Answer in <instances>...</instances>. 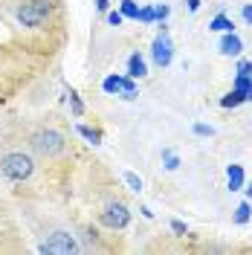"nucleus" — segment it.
<instances>
[{
	"instance_id": "obj_9",
	"label": "nucleus",
	"mask_w": 252,
	"mask_h": 255,
	"mask_svg": "<svg viewBox=\"0 0 252 255\" xmlns=\"http://www.w3.org/2000/svg\"><path fill=\"white\" fill-rule=\"evenodd\" d=\"M226 183H229V191H241L244 189V165H229L226 168Z\"/></svg>"
},
{
	"instance_id": "obj_14",
	"label": "nucleus",
	"mask_w": 252,
	"mask_h": 255,
	"mask_svg": "<svg viewBox=\"0 0 252 255\" xmlns=\"http://www.w3.org/2000/svg\"><path fill=\"white\" fill-rule=\"evenodd\" d=\"M79 133L87 139V142H93V145L102 142V133H99V130H93V128H87V125H79Z\"/></svg>"
},
{
	"instance_id": "obj_26",
	"label": "nucleus",
	"mask_w": 252,
	"mask_h": 255,
	"mask_svg": "<svg viewBox=\"0 0 252 255\" xmlns=\"http://www.w3.org/2000/svg\"><path fill=\"white\" fill-rule=\"evenodd\" d=\"M171 229L177 232V235H186V223L183 221H171Z\"/></svg>"
},
{
	"instance_id": "obj_1",
	"label": "nucleus",
	"mask_w": 252,
	"mask_h": 255,
	"mask_svg": "<svg viewBox=\"0 0 252 255\" xmlns=\"http://www.w3.org/2000/svg\"><path fill=\"white\" fill-rule=\"evenodd\" d=\"M0 171L12 183H23V180H29L35 174V159L29 154H23V151H9V154L0 157Z\"/></svg>"
},
{
	"instance_id": "obj_29",
	"label": "nucleus",
	"mask_w": 252,
	"mask_h": 255,
	"mask_svg": "<svg viewBox=\"0 0 252 255\" xmlns=\"http://www.w3.org/2000/svg\"><path fill=\"white\" fill-rule=\"evenodd\" d=\"M247 197H250V200H252V183H250V186H247Z\"/></svg>"
},
{
	"instance_id": "obj_5",
	"label": "nucleus",
	"mask_w": 252,
	"mask_h": 255,
	"mask_svg": "<svg viewBox=\"0 0 252 255\" xmlns=\"http://www.w3.org/2000/svg\"><path fill=\"white\" fill-rule=\"evenodd\" d=\"M38 250L41 253H55V255H70V253H79V244L70 232H52Z\"/></svg>"
},
{
	"instance_id": "obj_8",
	"label": "nucleus",
	"mask_w": 252,
	"mask_h": 255,
	"mask_svg": "<svg viewBox=\"0 0 252 255\" xmlns=\"http://www.w3.org/2000/svg\"><path fill=\"white\" fill-rule=\"evenodd\" d=\"M221 52H223V55H241V52H244V41L238 38L235 32H223Z\"/></svg>"
},
{
	"instance_id": "obj_23",
	"label": "nucleus",
	"mask_w": 252,
	"mask_h": 255,
	"mask_svg": "<svg viewBox=\"0 0 252 255\" xmlns=\"http://www.w3.org/2000/svg\"><path fill=\"white\" fill-rule=\"evenodd\" d=\"M238 76H252V61H238Z\"/></svg>"
},
{
	"instance_id": "obj_6",
	"label": "nucleus",
	"mask_w": 252,
	"mask_h": 255,
	"mask_svg": "<svg viewBox=\"0 0 252 255\" xmlns=\"http://www.w3.org/2000/svg\"><path fill=\"white\" fill-rule=\"evenodd\" d=\"M151 55H154V64L157 67H168L174 58V44H171V38H168V32L162 29L154 38V47H151Z\"/></svg>"
},
{
	"instance_id": "obj_21",
	"label": "nucleus",
	"mask_w": 252,
	"mask_h": 255,
	"mask_svg": "<svg viewBox=\"0 0 252 255\" xmlns=\"http://www.w3.org/2000/svg\"><path fill=\"white\" fill-rule=\"evenodd\" d=\"M122 20H125L122 12H108V23H111V26H122Z\"/></svg>"
},
{
	"instance_id": "obj_2",
	"label": "nucleus",
	"mask_w": 252,
	"mask_h": 255,
	"mask_svg": "<svg viewBox=\"0 0 252 255\" xmlns=\"http://www.w3.org/2000/svg\"><path fill=\"white\" fill-rule=\"evenodd\" d=\"M49 15H52V3L49 0H23L15 12L17 23L26 26V29H41L49 20Z\"/></svg>"
},
{
	"instance_id": "obj_4",
	"label": "nucleus",
	"mask_w": 252,
	"mask_h": 255,
	"mask_svg": "<svg viewBox=\"0 0 252 255\" xmlns=\"http://www.w3.org/2000/svg\"><path fill=\"white\" fill-rule=\"evenodd\" d=\"M99 223H102L105 229L119 232V229H125L127 223H130V209H127L122 200H111V203H105L102 212H99Z\"/></svg>"
},
{
	"instance_id": "obj_27",
	"label": "nucleus",
	"mask_w": 252,
	"mask_h": 255,
	"mask_svg": "<svg viewBox=\"0 0 252 255\" xmlns=\"http://www.w3.org/2000/svg\"><path fill=\"white\" fill-rule=\"evenodd\" d=\"M96 3V9H99V12H108V9H111V3H108V0H93Z\"/></svg>"
},
{
	"instance_id": "obj_18",
	"label": "nucleus",
	"mask_w": 252,
	"mask_h": 255,
	"mask_svg": "<svg viewBox=\"0 0 252 255\" xmlns=\"http://www.w3.org/2000/svg\"><path fill=\"white\" fill-rule=\"evenodd\" d=\"M136 20H142V23H154V20H157V17H154V6H145V9H139Z\"/></svg>"
},
{
	"instance_id": "obj_25",
	"label": "nucleus",
	"mask_w": 252,
	"mask_h": 255,
	"mask_svg": "<svg viewBox=\"0 0 252 255\" xmlns=\"http://www.w3.org/2000/svg\"><path fill=\"white\" fill-rule=\"evenodd\" d=\"M241 15H244V20H247V23L252 26V3H247V6L241 9Z\"/></svg>"
},
{
	"instance_id": "obj_15",
	"label": "nucleus",
	"mask_w": 252,
	"mask_h": 255,
	"mask_svg": "<svg viewBox=\"0 0 252 255\" xmlns=\"http://www.w3.org/2000/svg\"><path fill=\"white\" fill-rule=\"evenodd\" d=\"M162 162H165L168 171H177V168H180V157H177L174 151H162Z\"/></svg>"
},
{
	"instance_id": "obj_17",
	"label": "nucleus",
	"mask_w": 252,
	"mask_h": 255,
	"mask_svg": "<svg viewBox=\"0 0 252 255\" xmlns=\"http://www.w3.org/2000/svg\"><path fill=\"white\" fill-rule=\"evenodd\" d=\"M122 15H125V17H136V15H139L136 0H122Z\"/></svg>"
},
{
	"instance_id": "obj_11",
	"label": "nucleus",
	"mask_w": 252,
	"mask_h": 255,
	"mask_svg": "<svg viewBox=\"0 0 252 255\" xmlns=\"http://www.w3.org/2000/svg\"><path fill=\"white\" fill-rule=\"evenodd\" d=\"M209 29H212V32H232V29H235V23H232V17H226V15L221 12V15H215V17H212Z\"/></svg>"
},
{
	"instance_id": "obj_20",
	"label": "nucleus",
	"mask_w": 252,
	"mask_h": 255,
	"mask_svg": "<svg viewBox=\"0 0 252 255\" xmlns=\"http://www.w3.org/2000/svg\"><path fill=\"white\" fill-rule=\"evenodd\" d=\"M125 183H127V186H130L133 191H142V180L133 174V171H125Z\"/></svg>"
},
{
	"instance_id": "obj_7",
	"label": "nucleus",
	"mask_w": 252,
	"mask_h": 255,
	"mask_svg": "<svg viewBox=\"0 0 252 255\" xmlns=\"http://www.w3.org/2000/svg\"><path fill=\"white\" fill-rule=\"evenodd\" d=\"M105 93H119L122 99H136V84H133V79L130 76H108L105 79Z\"/></svg>"
},
{
	"instance_id": "obj_24",
	"label": "nucleus",
	"mask_w": 252,
	"mask_h": 255,
	"mask_svg": "<svg viewBox=\"0 0 252 255\" xmlns=\"http://www.w3.org/2000/svg\"><path fill=\"white\" fill-rule=\"evenodd\" d=\"M194 133H197V136H212V133H215V128H209V125H194Z\"/></svg>"
},
{
	"instance_id": "obj_28",
	"label": "nucleus",
	"mask_w": 252,
	"mask_h": 255,
	"mask_svg": "<svg viewBox=\"0 0 252 255\" xmlns=\"http://www.w3.org/2000/svg\"><path fill=\"white\" fill-rule=\"evenodd\" d=\"M186 3H189V12H197L200 9V0H186Z\"/></svg>"
},
{
	"instance_id": "obj_19",
	"label": "nucleus",
	"mask_w": 252,
	"mask_h": 255,
	"mask_svg": "<svg viewBox=\"0 0 252 255\" xmlns=\"http://www.w3.org/2000/svg\"><path fill=\"white\" fill-rule=\"evenodd\" d=\"M70 105H73V113H76V116H81V113H84V105H81V99H79V93H76V90H70Z\"/></svg>"
},
{
	"instance_id": "obj_3",
	"label": "nucleus",
	"mask_w": 252,
	"mask_h": 255,
	"mask_svg": "<svg viewBox=\"0 0 252 255\" xmlns=\"http://www.w3.org/2000/svg\"><path fill=\"white\" fill-rule=\"evenodd\" d=\"M64 145H67V139H64V133H58L55 128H41V130H35L32 133V151L35 154H41V157H58L64 151Z\"/></svg>"
},
{
	"instance_id": "obj_16",
	"label": "nucleus",
	"mask_w": 252,
	"mask_h": 255,
	"mask_svg": "<svg viewBox=\"0 0 252 255\" xmlns=\"http://www.w3.org/2000/svg\"><path fill=\"white\" fill-rule=\"evenodd\" d=\"M250 212H252L250 203H241V206L235 209V223H247L250 221Z\"/></svg>"
},
{
	"instance_id": "obj_10",
	"label": "nucleus",
	"mask_w": 252,
	"mask_h": 255,
	"mask_svg": "<svg viewBox=\"0 0 252 255\" xmlns=\"http://www.w3.org/2000/svg\"><path fill=\"white\" fill-rule=\"evenodd\" d=\"M148 73V67H145V58H142L139 52H133L130 58H127V76L130 79H142Z\"/></svg>"
},
{
	"instance_id": "obj_13",
	"label": "nucleus",
	"mask_w": 252,
	"mask_h": 255,
	"mask_svg": "<svg viewBox=\"0 0 252 255\" xmlns=\"http://www.w3.org/2000/svg\"><path fill=\"white\" fill-rule=\"evenodd\" d=\"M235 90H241V93L247 96V102L252 99V76H238L235 79Z\"/></svg>"
},
{
	"instance_id": "obj_12",
	"label": "nucleus",
	"mask_w": 252,
	"mask_h": 255,
	"mask_svg": "<svg viewBox=\"0 0 252 255\" xmlns=\"http://www.w3.org/2000/svg\"><path fill=\"white\" fill-rule=\"evenodd\" d=\"M244 102H247V96L232 87V93H226V96L221 99V108H238V105H244Z\"/></svg>"
},
{
	"instance_id": "obj_22",
	"label": "nucleus",
	"mask_w": 252,
	"mask_h": 255,
	"mask_svg": "<svg viewBox=\"0 0 252 255\" xmlns=\"http://www.w3.org/2000/svg\"><path fill=\"white\" fill-rule=\"evenodd\" d=\"M168 15H171V9H168V6H154V17H157V20H165Z\"/></svg>"
}]
</instances>
